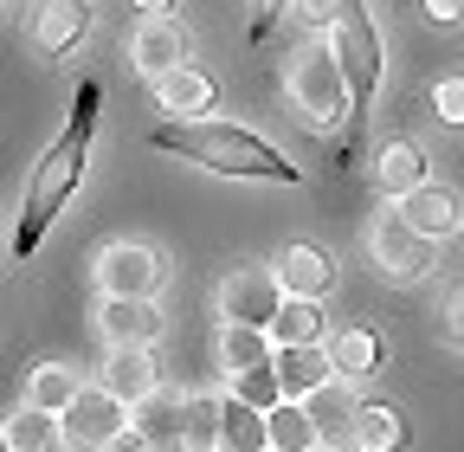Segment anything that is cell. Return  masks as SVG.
<instances>
[{
    "instance_id": "12",
    "label": "cell",
    "mask_w": 464,
    "mask_h": 452,
    "mask_svg": "<svg viewBox=\"0 0 464 452\" xmlns=\"http://www.w3.org/2000/svg\"><path fill=\"white\" fill-rule=\"evenodd\" d=\"M155 103L168 110V117H207V110L219 103V84L207 78V72H194V65H174V72H161L155 78Z\"/></svg>"
},
{
    "instance_id": "21",
    "label": "cell",
    "mask_w": 464,
    "mask_h": 452,
    "mask_svg": "<svg viewBox=\"0 0 464 452\" xmlns=\"http://www.w3.org/2000/svg\"><path fill=\"white\" fill-rule=\"evenodd\" d=\"M329 362H335V375H348V381H362V375H374L381 362H387V343L368 329V323H355V329H342L335 336V349H329Z\"/></svg>"
},
{
    "instance_id": "10",
    "label": "cell",
    "mask_w": 464,
    "mask_h": 452,
    "mask_svg": "<svg viewBox=\"0 0 464 452\" xmlns=\"http://www.w3.org/2000/svg\"><path fill=\"white\" fill-rule=\"evenodd\" d=\"M91 33V0H45L33 14V52L39 59H65L78 52V39Z\"/></svg>"
},
{
    "instance_id": "16",
    "label": "cell",
    "mask_w": 464,
    "mask_h": 452,
    "mask_svg": "<svg viewBox=\"0 0 464 452\" xmlns=\"http://www.w3.org/2000/svg\"><path fill=\"white\" fill-rule=\"evenodd\" d=\"M400 220L413 226V233H426V240H445V233H458V201L445 194V188H432V182H420V188H406L400 194Z\"/></svg>"
},
{
    "instance_id": "35",
    "label": "cell",
    "mask_w": 464,
    "mask_h": 452,
    "mask_svg": "<svg viewBox=\"0 0 464 452\" xmlns=\"http://www.w3.org/2000/svg\"><path fill=\"white\" fill-rule=\"evenodd\" d=\"M445 329H451V343H458V349H464V298H458V304H451V323H445Z\"/></svg>"
},
{
    "instance_id": "9",
    "label": "cell",
    "mask_w": 464,
    "mask_h": 452,
    "mask_svg": "<svg viewBox=\"0 0 464 452\" xmlns=\"http://www.w3.org/2000/svg\"><path fill=\"white\" fill-rule=\"evenodd\" d=\"M97 278H103V298H155L161 285V259L149 246H110L97 259Z\"/></svg>"
},
{
    "instance_id": "18",
    "label": "cell",
    "mask_w": 464,
    "mask_h": 452,
    "mask_svg": "<svg viewBox=\"0 0 464 452\" xmlns=\"http://www.w3.org/2000/svg\"><path fill=\"white\" fill-rule=\"evenodd\" d=\"M355 408H362V401H355V394H348V388H342L335 375H329L323 388H310V394H304V414L316 420V433H323L329 446L355 433Z\"/></svg>"
},
{
    "instance_id": "27",
    "label": "cell",
    "mask_w": 464,
    "mask_h": 452,
    "mask_svg": "<svg viewBox=\"0 0 464 452\" xmlns=\"http://www.w3.org/2000/svg\"><path fill=\"white\" fill-rule=\"evenodd\" d=\"M265 433H271V452H310V446H323L316 420H310L304 408H290V401H277V408L265 414Z\"/></svg>"
},
{
    "instance_id": "11",
    "label": "cell",
    "mask_w": 464,
    "mask_h": 452,
    "mask_svg": "<svg viewBox=\"0 0 464 452\" xmlns=\"http://www.w3.org/2000/svg\"><path fill=\"white\" fill-rule=\"evenodd\" d=\"M136 433L155 446V452H181V439H188V401L174 388H149L142 401H136Z\"/></svg>"
},
{
    "instance_id": "29",
    "label": "cell",
    "mask_w": 464,
    "mask_h": 452,
    "mask_svg": "<svg viewBox=\"0 0 464 452\" xmlns=\"http://www.w3.org/2000/svg\"><path fill=\"white\" fill-rule=\"evenodd\" d=\"M232 381H239V388H232V394H239V401H252V408H277L284 401V388H277V368L265 362V368H246V375H232Z\"/></svg>"
},
{
    "instance_id": "32",
    "label": "cell",
    "mask_w": 464,
    "mask_h": 452,
    "mask_svg": "<svg viewBox=\"0 0 464 452\" xmlns=\"http://www.w3.org/2000/svg\"><path fill=\"white\" fill-rule=\"evenodd\" d=\"M277 7H284V0H252V39H265V33H271Z\"/></svg>"
},
{
    "instance_id": "26",
    "label": "cell",
    "mask_w": 464,
    "mask_h": 452,
    "mask_svg": "<svg viewBox=\"0 0 464 452\" xmlns=\"http://www.w3.org/2000/svg\"><path fill=\"white\" fill-rule=\"evenodd\" d=\"M78 388H84V381H78V368H65V362H39V368H33V381H26V401H33V408H45V414H65Z\"/></svg>"
},
{
    "instance_id": "14",
    "label": "cell",
    "mask_w": 464,
    "mask_h": 452,
    "mask_svg": "<svg viewBox=\"0 0 464 452\" xmlns=\"http://www.w3.org/2000/svg\"><path fill=\"white\" fill-rule=\"evenodd\" d=\"M161 375H155V356H149V343H110V362H103V388L116 394V401H142V394L155 388Z\"/></svg>"
},
{
    "instance_id": "37",
    "label": "cell",
    "mask_w": 464,
    "mask_h": 452,
    "mask_svg": "<svg viewBox=\"0 0 464 452\" xmlns=\"http://www.w3.org/2000/svg\"><path fill=\"white\" fill-rule=\"evenodd\" d=\"M310 452H323V446H310Z\"/></svg>"
},
{
    "instance_id": "34",
    "label": "cell",
    "mask_w": 464,
    "mask_h": 452,
    "mask_svg": "<svg viewBox=\"0 0 464 452\" xmlns=\"http://www.w3.org/2000/svg\"><path fill=\"white\" fill-rule=\"evenodd\" d=\"M103 452H155V446H149V439H142L136 427H123V433H116V439H110Z\"/></svg>"
},
{
    "instance_id": "28",
    "label": "cell",
    "mask_w": 464,
    "mask_h": 452,
    "mask_svg": "<svg viewBox=\"0 0 464 452\" xmlns=\"http://www.w3.org/2000/svg\"><path fill=\"white\" fill-rule=\"evenodd\" d=\"M181 452H219V401L213 394H188V439Z\"/></svg>"
},
{
    "instance_id": "22",
    "label": "cell",
    "mask_w": 464,
    "mask_h": 452,
    "mask_svg": "<svg viewBox=\"0 0 464 452\" xmlns=\"http://www.w3.org/2000/svg\"><path fill=\"white\" fill-rule=\"evenodd\" d=\"M277 356V343H271V329H252V323H226V336H219V362H226V375H246V368H265Z\"/></svg>"
},
{
    "instance_id": "7",
    "label": "cell",
    "mask_w": 464,
    "mask_h": 452,
    "mask_svg": "<svg viewBox=\"0 0 464 452\" xmlns=\"http://www.w3.org/2000/svg\"><path fill=\"white\" fill-rule=\"evenodd\" d=\"M284 304V285H277V271H232L226 285H219V317L226 323H252V329H271Z\"/></svg>"
},
{
    "instance_id": "17",
    "label": "cell",
    "mask_w": 464,
    "mask_h": 452,
    "mask_svg": "<svg viewBox=\"0 0 464 452\" xmlns=\"http://www.w3.org/2000/svg\"><path fill=\"white\" fill-rule=\"evenodd\" d=\"M103 336L110 343H155L161 336V310L155 298H103Z\"/></svg>"
},
{
    "instance_id": "4",
    "label": "cell",
    "mask_w": 464,
    "mask_h": 452,
    "mask_svg": "<svg viewBox=\"0 0 464 452\" xmlns=\"http://www.w3.org/2000/svg\"><path fill=\"white\" fill-rule=\"evenodd\" d=\"M290 103L304 110V123L335 136V117H348V84H342V65H335V45L329 39H310L297 59H290Z\"/></svg>"
},
{
    "instance_id": "3",
    "label": "cell",
    "mask_w": 464,
    "mask_h": 452,
    "mask_svg": "<svg viewBox=\"0 0 464 452\" xmlns=\"http://www.w3.org/2000/svg\"><path fill=\"white\" fill-rule=\"evenodd\" d=\"M329 45H335L342 84H348V130L335 136V168H348V155H355V142H362V117H368V103L381 91V33H374L368 0H335Z\"/></svg>"
},
{
    "instance_id": "31",
    "label": "cell",
    "mask_w": 464,
    "mask_h": 452,
    "mask_svg": "<svg viewBox=\"0 0 464 452\" xmlns=\"http://www.w3.org/2000/svg\"><path fill=\"white\" fill-rule=\"evenodd\" d=\"M290 14H297V26H310V33H329L335 26V0H290Z\"/></svg>"
},
{
    "instance_id": "25",
    "label": "cell",
    "mask_w": 464,
    "mask_h": 452,
    "mask_svg": "<svg viewBox=\"0 0 464 452\" xmlns=\"http://www.w3.org/2000/svg\"><path fill=\"white\" fill-rule=\"evenodd\" d=\"M348 439H355L362 452H400L406 446V420L387 401H374V408H355V433Z\"/></svg>"
},
{
    "instance_id": "2",
    "label": "cell",
    "mask_w": 464,
    "mask_h": 452,
    "mask_svg": "<svg viewBox=\"0 0 464 452\" xmlns=\"http://www.w3.org/2000/svg\"><path fill=\"white\" fill-rule=\"evenodd\" d=\"M149 142L213 168V175H232V182H284V188L304 182V168L284 162V149H271L258 130H239V123H213V117H188L181 123V117H168V123H155Z\"/></svg>"
},
{
    "instance_id": "6",
    "label": "cell",
    "mask_w": 464,
    "mask_h": 452,
    "mask_svg": "<svg viewBox=\"0 0 464 452\" xmlns=\"http://www.w3.org/2000/svg\"><path fill=\"white\" fill-rule=\"evenodd\" d=\"M368 246H374V265L393 278V285H413V278H426V271H432V246H439V240L413 233V226L400 220V207H393V213H381V220H374Z\"/></svg>"
},
{
    "instance_id": "23",
    "label": "cell",
    "mask_w": 464,
    "mask_h": 452,
    "mask_svg": "<svg viewBox=\"0 0 464 452\" xmlns=\"http://www.w3.org/2000/svg\"><path fill=\"white\" fill-rule=\"evenodd\" d=\"M323 298H284L277 317H271V343H323Z\"/></svg>"
},
{
    "instance_id": "1",
    "label": "cell",
    "mask_w": 464,
    "mask_h": 452,
    "mask_svg": "<svg viewBox=\"0 0 464 452\" xmlns=\"http://www.w3.org/2000/svg\"><path fill=\"white\" fill-rule=\"evenodd\" d=\"M97 78H84L78 84V97H72V117H65V130H58V142L39 155V168H33V182H26V201H20V233H14V252L20 259H33L39 252V240H45V226L65 213V201L78 194V182H84V162H91V136H97Z\"/></svg>"
},
{
    "instance_id": "15",
    "label": "cell",
    "mask_w": 464,
    "mask_h": 452,
    "mask_svg": "<svg viewBox=\"0 0 464 452\" xmlns=\"http://www.w3.org/2000/svg\"><path fill=\"white\" fill-rule=\"evenodd\" d=\"M271 368H277L284 401H290V394H310V388H323V381L335 375V362H329V349H323V343H277Z\"/></svg>"
},
{
    "instance_id": "5",
    "label": "cell",
    "mask_w": 464,
    "mask_h": 452,
    "mask_svg": "<svg viewBox=\"0 0 464 452\" xmlns=\"http://www.w3.org/2000/svg\"><path fill=\"white\" fill-rule=\"evenodd\" d=\"M123 427H130V401H116L103 381L97 388H78L72 408L58 414V439H65L72 452H103Z\"/></svg>"
},
{
    "instance_id": "20",
    "label": "cell",
    "mask_w": 464,
    "mask_h": 452,
    "mask_svg": "<svg viewBox=\"0 0 464 452\" xmlns=\"http://www.w3.org/2000/svg\"><path fill=\"white\" fill-rule=\"evenodd\" d=\"M0 446H7V452H58V446H65V439H58V414L26 401L20 414L0 420Z\"/></svg>"
},
{
    "instance_id": "13",
    "label": "cell",
    "mask_w": 464,
    "mask_h": 452,
    "mask_svg": "<svg viewBox=\"0 0 464 452\" xmlns=\"http://www.w3.org/2000/svg\"><path fill=\"white\" fill-rule=\"evenodd\" d=\"M277 285H284V298H323L335 285V265H329V252H316L310 240H297V246L277 252Z\"/></svg>"
},
{
    "instance_id": "8",
    "label": "cell",
    "mask_w": 464,
    "mask_h": 452,
    "mask_svg": "<svg viewBox=\"0 0 464 452\" xmlns=\"http://www.w3.org/2000/svg\"><path fill=\"white\" fill-rule=\"evenodd\" d=\"M188 52H194V33H188L181 20H168V14H149V20L136 26V45H130V59H136V72L155 84L161 72L188 65Z\"/></svg>"
},
{
    "instance_id": "33",
    "label": "cell",
    "mask_w": 464,
    "mask_h": 452,
    "mask_svg": "<svg viewBox=\"0 0 464 452\" xmlns=\"http://www.w3.org/2000/svg\"><path fill=\"white\" fill-rule=\"evenodd\" d=\"M420 7L439 20V26H451V20H464V0H420Z\"/></svg>"
},
{
    "instance_id": "24",
    "label": "cell",
    "mask_w": 464,
    "mask_h": 452,
    "mask_svg": "<svg viewBox=\"0 0 464 452\" xmlns=\"http://www.w3.org/2000/svg\"><path fill=\"white\" fill-rule=\"evenodd\" d=\"M374 182H381V194H406V188H420L426 182V155L413 149V142H387L381 155H374Z\"/></svg>"
},
{
    "instance_id": "30",
    "label": "cell",
    "mask_w": 464,
    "mask_h": 452,
    "mask_svg": "<svg viewBox=\"0 0 464 452\" xmlns=\"http://www.w3.org/2000/svg\"><path fill=\"white\" fill-rule=\"evenodd\" d=\"M432 110H439V123L464 130V78H439V91H432Z\"/></svg>"
},
{
    "instance_id": "36",
    "label": "cell",
    "mask_w": 464,
    "mask_h": 452,
    "mask_svg": "<svg viewBox=\"0 0 464 452\" xmlns=\"http://www.w3.org/2000/svg\"><path fill=\"white\" fill-rule=\"evenodd\" d=\"M136 7H149V14H161V7H174V0H136Z\"/></svg>"
},
{
    "instance_id": "19",
    "label": "cell",
    "mask_w": 464,
    "mask_h": 452,
    "mask_svg": "<svg viewBox=\"0 0 464 452\" xmlns=\"http://www.w3.org/2000/svg\"><path fill=\"white\" fill-rule=\"evenodd\" d=\"M219 452H271V433H265V408L252 401H219Z\"/></svg>"
}]
</instances>
